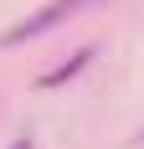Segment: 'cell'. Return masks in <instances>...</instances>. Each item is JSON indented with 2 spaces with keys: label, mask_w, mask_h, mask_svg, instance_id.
I'll use <instances>...</instances> for the list:
<instances>
[{
  "label": "cell",
  "mask_w": 144,
  "mask_h": 149,
  "mask_svg": "<svg viewBox=\"0 0 144 149\" xmlns=\"http://www.w3.org/2000/svg\"><path fill=\"white\" fill-rule=\"evenodd\" d=\"M77 5H87V0H52V5H41L36 15H26L21 26H10L5 36H0V46H21V41H31V36H41L46 26H57V21H67Z\"/></svg>",
  "instance_id": "6da1fadb"
},
{
  "label": "cell",
  "mask_w": 144,
  "mask_h": 149,
  "mask_svg": "<svg viewBox=\"0 0 144 149\" xmlns=\"http://www.w3.org/2000/svg\"><path fill=\"white\" fill-rule=\"evenodd\" d=\"M93 57H98V46H82V52H72V57L62 62V67H52V72L41 77V88H62V82H67V77H77V72H82V67H87Z\"/></svg>",
  "instance_id": "7a4b0ae2"
},
{
  "label": "cell",
  "mask_w": 144,
  "mask_h": 149,
  "mask_svg": "<svg viewBox=\"0 0 144 149\" xmlns=\"http://www.w3.org/2000/svg\"><path fill=\"white\" fill-rule=\"evenodd\" d=\"M10 149H31V144H26V139H21V144H10Z\"/></svg>",
  "instance_id": "3957f363"
},
{
  "label": "cell",
  "mask_w": 144,
  "mask_h": 149,
  "mask_svg": "<svg viewBox=\"0 0 144 149\" xmlns=\"http://www.w3.org/2000/svg\"><path fill=\"white\" fill-rule=\"evenodd\" d=\"M139 139H144V134H139Z\"/></svg>",
  "instance_id": "277c9868"
}]
</instances>
